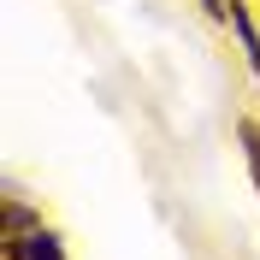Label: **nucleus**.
I'll return each mask as SVG.
<instances>
[{
	"label": "nucleus",
	"instance_id": "1",
	"mask_svg": "<svg viewBox=\"0 0 260 260\" xmlns=\"http://www.w3.org/2000/svg\"><path fill=\"white\" fill-rule=\"evenodd\" d=\"M231 30H237V42H243V53H248V71L260 77V36H254V18L231 0Z\"/></svg>",
	"mask_w": 260,
	"mask_h": 260
},
{
	"label": "nucleus",
	"instance_id": "2",
	"mask_svg": "<svg viewBox=\"0 0 260 260\" xmlns=\"http://www.w3.org/2000/svg\"><path fill=\"white\" fill-rule=\"evenodd\" d=\"M24 260H65V243H59V231L36 225V231H30V243H24Z\"/></svg>",
	"mask_w": 260,
	"mask_h": 260
},
{
	"label": "nucleus",
	"instance_id": "3",
	"mask_svg": "<svg viewBox=\"0 0 260 260\" xmlns=\"http://www.w3.org/2000/svg\"><path fill=\"white\" fill-rule=\"evenodd\" d=\"M237 142H243L248 172H254V189H260V124H254V118H237Z\"/></svg>",
	"mask_w": 260,
	"mask_h": 260
},
{
	"label": "nucleus",
	"instance_id": "4",
	"mask_svg": "<svg viewBox=\"0 0 260 260\" xmlns=\"http://www.w3.org/2000/svg\"><path fill=\"white\" fill-rule=\"evenodd\" d=\"M201 6H207V18H219V24H231V6H225V0H201Z\"/></svg>",
	"mask_w": 260,
	"mask_h": 260
}]
</instances>
